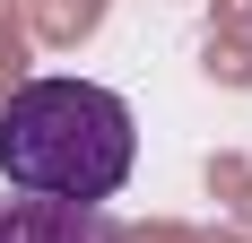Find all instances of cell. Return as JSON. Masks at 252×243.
Returning a JSON list of instances; mask_svg holds the SVG:
<instances>
[{"mask_svg":"<svg viewBox=\"0 0 252 243\" xmlns=\"http://www.w3.org/2000/svg\"><path fill=\"white\" fill-rule=\"evenodd\" d=\"M130 165H139V122L96 78H26L0 104V182L9 191L104 209L130 182Z\"/></svg>","mask_w":252,"mask_h":243,"instance_id":"6da1fadb","label":"cell"},{"mask_svg":"<svg viewBox=\"0 0 252 243\" xmlns=\"http://www.w3.org/2000/svg\"><path fill=\"white\" fill-rule=\"evenodd\" d=\"M0 243H122V226L104 209H78V200L0 191Z\"/></svg>","mask_w":252,"mask_h":243,"instance_id":"7a4b0ae2","label":"cell"}]
</instances>
